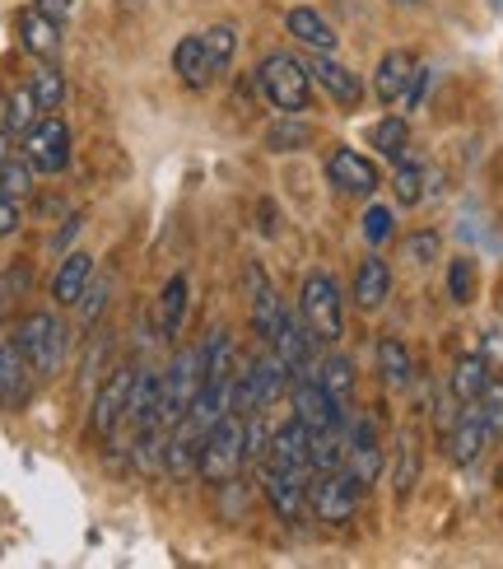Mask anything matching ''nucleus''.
I'll return each mask as SVG.
<instances>
[{
    "mask_svg": "<svg viewBox=\"0 0 503 569\" xmlns=\"http://www.w3.org/2000/svg\"><path fill=\"white\" fill-rule=\"evenodd\" d=\"M313 346H318V337L308 331V322L303 318H294L290 308H284V322H280V331L271 337V350H275V360L290 369L294 378L303 373V369H313Z\"/></svg>",
    "mask_w": 503,
    "mask_h": 569,
    "instance_id": "nucleus-12",
    "label": "nucleus"
},
{
    "mask_svg": "<svg viewBox=\"0 0 503 569\" xmlns=\"http://www.w3.org/2000/svg\"><path fill=\"white\" fill-rule=\"evenodd\" d=\"M485 388H490V365H485V355H462L457 369H452L447 392L466 407V401H481V397H485Z\"/></svg>",
    "mask_w": 503,
    "mask_h": 569,
    "instance_id": "nucleus-27",
    "label": "nucleus"
},
{
    "mask_svg": "<svg viewBox=\"0 0 503 569\" xmlns=\"http://www.w3.org/2000/svg\"><path fill=\"white\" fill-rule=\"evenodd\" d=\"M266 448H271V430H266V420H261V411L248 416V458H266Z\"/></svg>",
    "mask_w": 503,
    "mask_h": 569,
    "instance_id": "nucleus-43",
    "label": "nucleus"
},
{
    "mask_svg": "<svg viewBox=\"0 0 503 569\" xmlns=\"http://www.w3.org/2000/svg\"><path fill=\"white\" fill-rule=\"evenodd\" d=\"M392 192H396V201H401V206H415V201H424V169H420L415 159H401V163H396Z\"/></svg>",
    "mask_w": 503,
    "mask_h": 569,
    "instance_id": "nucleus-38",
    "label": "nucleus"
},
{
    "mask_svg": "<svg viewBox=\"0 0 503 569\" xmlns=\"http://www.w3.org/2000/svg\"><path fill=\"white\" fill-rule=\"evenodd\" d=\"M481 416H485L490 443L503 439V378H490V388H485V397H481Z\"/></svg>",
    "mask_w": 503,
    "mask_h": 569,
    "instance_id": "nucleus-40",
    "label": "nucleus"
},
{
    "mask_svg": "<svg viewBox=\"0 0 503 569\" xmlns=\"http://www.w3.org/2000/svg\"><path fill=\"white\" fill-rule=\"evenodd\" d=\"M61 23L57 19H47V14H38V10H29L19 19V38H23V47H29L33 57H57V47H61Z\"/></svg>",
    "mask_w": 503,
    "mask_h": 569,
    "instance_id": "nucleus-31",
    "label": "nucleus"
},
{
    "mask_svg": "<svg viewBox=\"0 0 503 569\" xmlns=\"http://www.w3.org/2000/svg\"><path fill=\"white\" fill-rule=\"evenodd\" d=\"M415 481H420V435L401 430L396 435V453H392V490H396V500H405V495L415 490Z\"/></svg>",
    "mask_w": 503,
    "mask_h": 569,
    "instance_id": "nucleus-23",
    "label": "nucleus"
},
{
    "mask_svg": "<svg viewBox=\"0 0 503 569\" xmlns=\"http://www.w3.org/2000/svg\"><path fill=\"white\" fill-rule=\"evenodd\" d=\"M173 70H178L182 84L205 89V84L214 80V70H210V61H205V42H201V38H182V42L173 47Z\"/></svg>",
    "mask_w": 503,
    "mask_h": 569,
    "instance_id": "nucleus-28",
    "label": "nucleus"
},
{
    "mask_svg": "<svg viewBox=\"0 0 503 569\" xmlns=\"http://www.w3.org/2000/svg\"><path fill=\"white\" fill-rule=\"evenodd\" d=\"M499 308H503V299H499Z\"/></svg>",
    "mask_w": 503,
    "mask_h": 569,
    "instance_id": "nucleus-53",
    "label": "nucleus"
},
{
    "mask_svg": "<svg viewBox=\"0 0 503 569\" xmlns=\"http://www.w3.org/2000/svg\"><path fill=\"white\" fill-rule=\"evenodd\" d=\"M243 280H248V299H252V327L271 341L280 331V322H284V303L275 295V284L266 280V271H261V262H248Z\"/></svg>",
    "mask_w": 503,
    "mask_h": 569,
    "instance_id": "nucleus-15",
    "label": "nucleus"
},
{
    "mask_svg": "<svg viewBox=\"0 0 503 569\" xmlns=\"http://www.w3.org/2000/svg\"><path fill=\"white\" fill-rule=\"evenodd\" d=\"M187 290H191V284H187V276H182V271L163 284V295H159V313H154L159 337H163V341H173L178 331H182V322H187Z\"/></svg>",
    "mask_w": 503,
    "mask_h": 569,
    "instance_id": "nucleus-26",
    "label": "nucleus"
},
{
    "mask_svg": "<svg viewBox=\"0 0 503 569\" xmlns=\"http://www.w3.org/2000/svg\"><path fill=\"white\" fill-rule=\"evenodd\" d=\"M308 443H313V430L294 416L290 425H280V430L271 435L266 462L280 467V471H313V453H308Z\"/></svg>",
    "mask_w": 503,
    "mask_h": 569,
    "instance_id": "nucleus-14",
    "label": "nucleus"
},
{
    "mask_svg": "<svg viewBox=\"0 0 503 569\" xmlns=\"http://www.w3.org/2000/svg\"><path fill=\"white\" fill-rule=\"evenodd\" d=\"M201 383H205V355H201V346H197V350H182L178 360L168 365V373H163L159 430H163V425H178V420H187V411H191V397L201 392Z\"/></svg>",
    "mask_w": 503,
    "mask_h": 569,
    "instance_id": "nucleus-6",
    "label": "nucleus"
},
{
    "mask_svg": "<svg viewBox=\"0 0 503 569\" xmlns=\"http://www.w3.org/2000/svg\"><path fill=\"white\" fill-rule=\"evenodd\" d=\"M359 500H364V490L354 486V477L345 467L313 471V481H308V509H313L322 523H350L359 513Z\"/></svg>",
    "mask_w": 503,
    "mask_h": 569,
    "instance_id": "nucleus-7",
    "label": "nucleus"
},
{
    "mask_svg": "<svg viewBox=\"0 0 503 569\" xmlns=\"http://www.w3.org/2000/svg\"><path fill=\"white\" fill-rule=\"evenodd\" d=\"M294 416L308 425V430H331V425H345V401H335L313 369L299 373L294 383Z\"/></svg>",
    "mask_w": 503,
    "mask_h": 569,
    "instance_id": "nucleus-9",
    "label": "nucleus"
},
{
    "mask_svg": "<svg viewBox=\"0 0 503 569\" xmlns=\"http://www.w3.org/2000/svg\"><path fill=\"white\" fill-rule=\"evenodd\" d=\"M0 112H6V103H0Z\"/></svg>",
    "mask_w": 503,
    "mask_h": 569,
    "instance_id": "nucleus-52",
    "label": "nucleus"
},
{
    "mask_svg": "<svg viewBox=\"0 0 503 569\" xmlns=\"http://www.w3.org/2000/svg\"><path fill=\"white\" fill-rule=\"evenodd\" d=\"M29 89H33V99H38V108H42V112H57V108L66 103V80H61V70H57V66L33 70Z\"/></svg>",
    "mask_w": 503,
    "mask_h": 569,
    "instance_id": "nucleus-36",
    "label": "nucleus"
},
{
    "mask_svg": "<svg viewBox=\"0 0 503 569\" xmlns=\"http://www.w3.org/2000/svg\"><path fill=\"white\" fill-rule=\"evenodd\" d=\"M29 397V360L14 341H0V407H19Z\"/></svg>",
    "mask_w": 503,
    "mask_h": 569,
    "instance_id": "nucleus-22",
    "label": "nucleus"
},
{
    "mask_svg": "<svg viewBox=\"0 0 503 569\" xmlns=\"http://www.w3.org/2000/svg\"><path fill=\"white\" fill-rule=\"evenodd\" d=\"M364 239H369L373 248L392 239V210H388V206H369V210H364Z\"/></svg>",
    "mask_w": 503,
    "mask_h": 569,
    "instance_id": "nucleus-42",
    "label": "nucleus"
},
{
    "mask_svg": "<svg viewBox=\"0 0 503 569\" xmlns=\"http://www.w3.org/2000/svg\"><path fill=\"white\" fill-rule=\"evenodd\" d=\"M70 6H76V0H33V10H38V14H47V19H57V23H66Z\"/></svg>",
    "mask_w": 503,
    "mask_h": 569,
    "instance_id": "nucleus-47",
    "label": "nucleus"
},
{
    "mask_svg": "<svg viewBox=\"0 0 503 569\" xmlns=\"http://www.w3.org/2000/svg\"><path fill=\"white\" fill-rule=\"evenodd\" d=\"M447 295H452V303L475 299V262L471 257H452L447 262Z\"/></svg>",
    "mask_w": 503,
    "mask_h": 569,
    "instance_id": "nucleus-39",
    "label": "nucleus"
},
{
    "mask_svg": "<svg viewBox=\"0 0 503 569\" xmlns=\"http://www.w3.org/2000/svg\"><path fill=\"white\" fill-rule=\"evenodd\" d=\"M308 146H313V127L303 122V112H284L275 127H266V150H275V154H294Z\"/></svg>",
    "mask_w": 503,
    "mask_h": 569,
    "instance_id": "nucleus-29",
    "label": "nucleus"
},
{
    "mask_svg": "<svg viewBox=\"0 0 503 569\" xmlns=\"http://www.w3.org/2000/svg\"><path fill=\"white\" fill-rule=\"evenodd\" d=\"M122 6H127V10H140V6H145V0H122Z\"/></svg>",
    "mask_w": 503,
    "mask_h": 569,
    "instance_id": "nucleus-50",
    "label": "nucleus"
},
{
    "mask_svg": "<svg viewBox=\"0 0 503 569\" xmlns=\"http://www.w3.org/2000/svg\"><path fill=\"white\" fill-rule=\"evenodd\" d=\"M284 29H290L303 47H313V52H335V29L318 10H308V6L290 10V14H284Z\"/></svg>",
    "mask_w": 503,
    "mask_h": 569,
    "instance_id": "nucleus-24",
    "label": "nucleus"
},
{
    "mask_svg": "<svg viewBox=\"0 0 503 569\" xmlns=\"http://www.w3.org/2000/svg\"><path fill=\"white\" fill-rule=\"evenodd\" d=\"M424 84H429V70H424V66H415V70H411V84H405V93H401V103H405V108H420Z\"/></svg>",
    "mask_w": 503,
    "mask_h": 569,
    "instance_id": "nucleus-46",
    "label": "nucleus"
},
{
    "mask_svg": "<svg viewBox=\"0 0 503 569\" xmlns=\"http://www.w3.org/2000/svg\"><path fill=\"white\" fill-rule=\"evenodd\" d=\"M369 140H373V150H378L382 159L401 163L405 150H411V127H405V117H382V122L369 131Z\"/></svg>",
    "mask_w": 503,
    "mask_h": 569,
    "instance_id": "nucleus-32",
    "label": "nucleus"
},
{
    "mask_svg": "<svg viewBox=\"0 0 503 569\" xmlns=\"http://www.w3.org/2000/svg\"><path fill=\"white\" fill-rule=\"evenodd\" d=\"M23 154L33 159V169L38 173H61L66 163H70V127L61 122V117H38L33 131L23 136Z\"/></svg>",
    "mask_w": 503,
    "mask_h": 569,
    "instance_id": "nucleus-8",
    "label": "nucleus"
},
{
    "mask_svg": "<svg viewBox=\"0 0 503 569\" xmlns=\"http://www.w3.org/2000/svg\"><path fill=\"white\" fill-rule=\"evenodd\" d=\"M392 295V267L382 262V257H364L354 271V303L364 308V313H378L382 303Z\"/></svg>",
    "mask_w": 503,
    "mask_h": 569,
    "instance_id": "nucleus-19",
    "label": "nucleus"
},
{
    "mask_svg": "<svg viewBox=\"0 0 503 569\" xmlns=\"http://www.w3.org/2000/svg\"><path fill=\"white\" fill-rule=\"evenodd\" d=\"M14 346L38 378H52L61 373V360H66V327L57 313H29L14 331Z\"/></svg>",
    "mask_w": 503,
    "mask_h": 569,
    "instance_id": "nucleus-2",
    "label": "nucleus"
},
{
    "mask_svg": "<svg viewBox=\"0 0 503 569\" xmlns=\"http://www.w3.org/2000/svg\"><path fill=\"white\" fill-rule=\"evenodd\" d=\"M411 70H415V57L411 52H388L378 61V76H373V93L382 103H396L405 84H411Z\"/></svg>",
    "mask_w": 503,
    "mask_h": 569,
    "instance_id": "nucleus-25",
    "label": "nucleus"
},
{
    "mask_svg": "<svg viewBox=\"0 0 503 569\" xmlns=\"http://www.w3.org/2000/svg\"><path fill=\"white\" fill-rule=\"evenodd\" d=\"M485 443H490V435H485L481 401H466V407L457 411V420H452V430H447V458L457 467H471L485 453Z\"/></svg>",
    "mask_w": 503,
    "mask_h": 569,
    "instance_id": "nucleus-11",
    "label": "nucleus"
},
{
    "mask_svg": "<svg viewBox=\"0 0 503 569\" xmlns=\"http://www.w3.org/2000/svg\"><path fill=\"white\" fill-rule=\"evenodd\" d=\"M308 481H313V471H280V467L266 471V500H271V509L284 518V523L303 518V509H308Z\"/></svg>",
    "mask_w": 503,
    "mask_h": 569,
    "instance_id": "nucleus-16",
    "label": "nucleus"
},
{
    "mask_svg": "<svg viewBox=\"0 0 503 569\" xmlns=\"http://www.w3.org/2000/svg\"><path fill=\"white\" fill-rule=\"evenodd\" d=\"M38 99H33V89H19V93H10V103H6V112H0V122H6V131L10 136H29L33 131V122H38Z\"/></svg>",
    "mask_w": 503,
    "mask_h": 569,
    "instance_id": "nucleus-35",
    "label": "nucleus"
},
{
    "mask_svg": "<svg viewBox=\"0 0 503 569\" xmlns=\"http://www.w3.org/2000/svg\"><path fill=\"white\" fill-rule=\"evenodd\" d=\"M326 178L335 192H345V197H373L378 192V169H373V159L364 154H354V150H331L326 159Z\"/></svg>",
    "mask_w": 503,
    "mask_h": 569,
    "instance_id": "nucleus-10",
    "label": "nucleus"
},
{
    "mask_svg": "<svg viewBox=\"0 0 503 569\" xmlns=\"http://www.w3.org/2000/svg\"><path fill=\"white\" fill-rule=\"evenodd\" d=\"M103 303H108V280H103V284H89V290H84V299H80V313L93 322V318L103 313Z\"/></svg>",
    "mask_w": 503,
    "mask_h": 569,
    "instance_id": "nucleus-44",
    "label": "nucleus"
},
{
    "mask_svg": "<svg viewBox=\"0 0 503 569\" xmlns=\"http://www.w3.org/2000/svg\"><path fill=\"white\" fill-rule=\"evenodd\" d=\"M0 303H6V299H0Z\"/></svg>",
    "mask_w": 503,
    "mask_h": 569,
    "instance_id": "nucleus-54",
    "label": "nucleus"
},
{
    "mask_svg": "<svg viewBox=\"0 0 503 569\" xmlns=\"http://www.w3.org/2000/svg\"><path fill=\"white\" fill-rule=\"evenodd\" d=\"M14 159V146H10V131H0V163Z\"/></svg>",
    "mask_w": 503,
    "mask_h": 569,
    "instance_id": "nucleus-49",
    "label": "nucleus"
},
{
    "mask_svg": "<svg viewBox=\"0 0 503 569\" xmlns=\"http://www.w3.org/2000/svg\"><path fill=\"white\" fill-rule=\"evenodd\" d=\"M201 42H205L210 70H214V76H224V70L233 66V52H238V29H233V23H214V29L201 33Z\"/></svg>",
    "mask_w": 503,
    "mask_h": 569,
    "instance_id": "nucleus-34",
    "label": "nucleus"
},
{
    "mask_svg": "<svg viewBox=\"0 0 503 569\" xmlns=\"http://www.w3.org/2000/svg\"><path fill=\"white\" fill-rule=\"evenodd\" d=\"M159 397H163V373L154 369H140L135 373V388H131V401H127V420L131 430H159Z\"/></svg>",
    "mask_w": 503,
    "mask_h": 569,
    "instance_id": "nucleus-18",
    "label": "nucleus"
},
{
    "mask_svg": "<svg viewBox=\"0 0 503 569\" xmlns=\"http://www.w3.org/2000/svg\"><path fill=\"white\" fill-rule=\"evenodd\" d=\"M313 373H318V383H322L335 401H350V397H354V365L345 360V355H326L322 365H313Z\"/></svg>",
    "mask_w": 503,
    "mask_h": 569,
    "instance_id": "nucleus-33",
    "label": "nucleus"
},
{
    "mask_svg": "<svg viewBox=\"0 0 503 569\" xmlns=\"http://www.w3.org/2000/svg\"><path fill=\"white\" fill-rule=\"evenodd\" d=\"M261 89H266V99L280 108V112H303L308 99H313V76H308V66L294 61L290 52H271L256 70Z\"/></svg>",
    "mask_w": 503,
    "mask_h": 569,
    "instance_id": "nucleus-5",
    "label": "nucleus"
},
{
    "mask_svg": "<svg viewBox=\"0 0 503 569\" xmlns=\"http://www.w3.org/2000/svg\"><path fill=\"white\" fill-rule=\"evenodd\" d=\"M299 318L308 322L318 341H341L345 337V308H341V290L326 271H313L303 280V295H299Z\"/></svg>",
    "mask_w": 503,
    "mask_h": 569,
    "instance_id": "nucleus-4",
    "label": "nucleus"
},
{
    "mask_svg": "<svg viewBox=\"0 0 503 569\" xmlns=\"http://www.w3.org/2000/svg\"><path fill=\"white\" fill-rule=\"evenodd\" d=\"M405 6H420V0H405Z\"/></svg>",
    "mask_w": 503,
    "mask_h": 569,
    "instance_id": "nucleus-51",
    "label": "nucleus"
},
{
    "mask_svg": "<svg viewBox=\"0 0 503 569\" xmlns=\"http://www.w3.org/2000/svg\"><path fill=\"white\" fill-rule=\"evenodd\" d=\"M378 369H382V383H388V388H411V378H415L411 350H405L396 337L378 341Z\"/></svg>",
    "mask_w": 503,
    "mask_h": 569,
    "instance_id": "nucleus-30",
    "label": "nucleus"
},
{
    "mask_svg": "<svg viewBox=\"0 0 503 569\" xmlns=\"http://www.w3.org/2000/svg\"><path fill=\"white\" fill-rule=\"evenodd\" d=\"M308 76H313L322 89H326V99H335L341 108H359L364 103V84H359V76L350 66H341L331 52H318V61L308 66Z\"/></svg>",
    "mask_w": 503,
    "mask_h": 569,
    "instance_id": "nucleus-17",
    "label": "nucleus"
},
{
    "mask_svg": "<svg viewBox=\"0 0 503 569\" xmlns=\"http://www.w3.org/2000/svg\"><path fill=\"white\" fill-rule=\"evenodd\" d=\"M401 252L411 257L415 267H429V262H434V257L443 252V239H439L434 229H424V233H411V239H405V248H401Z\"/></svg>",
    "mask_w": 503,
    "mask_h": 569,
    "instance_id": "nucleus-41",
    "label": "nucleus"
},
{
    "mask_svg": "<svg viewBox=\"0 0 503 569\" xmlns=\"http://www.w3.org/2000/svg\"><path fill=\"white\" fill-rule=\"evenodd\" d=\"M248 458V420L243 416H220L205 430L201 439V458H197V477L214 481V486H224L238 477V467H243Z\"/></svg>",
    "mask_w": 503,
    "mask_h": 569,
    "instance_id": "nucleus-1",
    "label": "nucleus"
},
{
    "mask_svg": "<svg viewBox=\"0 0 503 569\" xmlns=\"http://www.w3.org/2000/svg\"><path fill=\"white\" fill-rule=\"evenodd\" d=\"M284 383H290V369H284L275 360V350L266 355V360H252L248 369H233V383H229V401H233V411H266L271 401H280Z\"/></svg>",
    "mask_w": 503,
    "mask_h": 569,
    "instance_id": "nucleus-3",
    "label": "nucleus"
},
{
    "mask_svg": "<svg viewBox=\"0 0 503 569\" xmlns=\"http://www.w3.org/2000/svg\"><path fill=\"white\" fill-rule=\"evenodd\" d=\"M19 201L14 197H6V192H0V239H10V233L19 229Z\"/></svg>",
    "mask_w": 503,
    "mask_h": 569,
    "instance_id": "nucleus-45",
    "label": "nucleus"
},
{
    "mask_svg": "<svg viewBox=\"0 0 503 569\" xmlns=\"http://www.w3.org/2000/svg\"><path fill=\"white\" fill-rule=\"evenodd\" d=\"M76 233H80V220H70V224H66V229L57 233V248H66L70 239H76Z\"/></svg>",
    "mask_w": 503,
    "mask_h": 569,
    "instance_id": "nucleus-48",
    "label": "nucleus"
},
{
    "mask_svg": "<svg viewBox=\"0 0 503 569\" xmlns=\"http://www.w3.org/2000/svg\"><path fill=\"white\" fill-rule=\"evenodd\" d=\"M93 280V257L89 252H66V262L52 276V299L57 303H80Z\"/></svg>",
    "mask_w": 503,
    "mask_h": 569,
    "instance_id": "nucleus-21",
    "label": "nucleus"
},
{
    "mask_svg": "<svg viewBox=\"0 0 503 569\" xmlns=\"http://www.w3.org/2000/svg\"><path fill=\"white\" fill-rule=\"evenodd\" d=\"M201 430L197 425H187V420H178V435L163 443V471L173 481H182V477H191L197 471V458H201Z\"/></svg>",
    "mask_w": 503,
    "mask_h": 569,
    "instance_id": "nucleus-20",
    "label": "nucleus"
},
{
    "mask_svg": "<svg viewBox=\"0 0 503 569\" xmlns=\"http://www.w3.org/2000/svg\"><path fill=\"white\" fill-rule=\"evenodd\" d=\"M131 388H135V369H112V378L99 388V397H93V430L99 435H112L117 425L127 420V401H131Z\"/></svg>",
    "mask_w": 503,
    "mask_h": 569,
    "instance_id": "nucleus-13",
    "label": "nucleus"
},
{
    "mask_svg": "<svg viewBox=\"0 0 503 569\" xmlns=\"http://www.w3.org/2000/svg\"><path fill=\"white\" fill-rule=\"evenodd\" d=\"M33 159L29 154H23V159H6V163H0V192H6V197H29L33 192Z\"/></svg>",
    "mask_w": 503,
    "mask_h": 569,
    "instance_id": "nucleus-37",
    "label": "nucleus"
}]
</instances>
